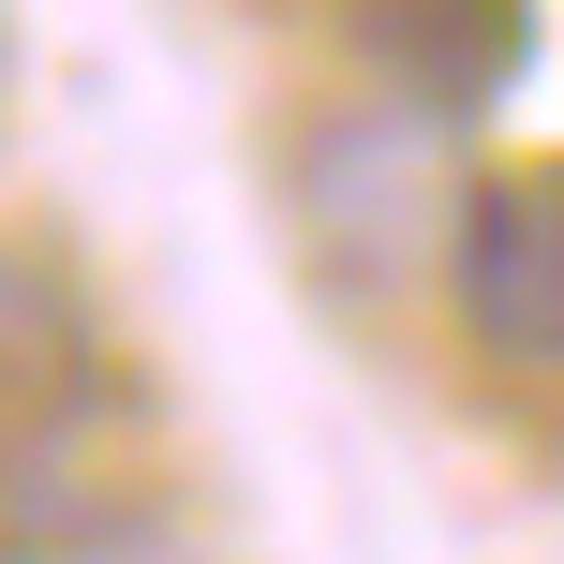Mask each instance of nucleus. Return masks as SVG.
Here are the masks:
<instances>
[{"mask_svg":"<svg viewBox=\"0 0 564 564\" xmlns=\"http://www.w3.org/2000/svg\"><path fill=\"white\" fill-rule=\"evenodd\" d=\"M446 297H460V327H476L490 371H550L564 357V194L535 164L460 178V208H446Z\"/></svg>","mask_w":564,"mask_h":564,"instance_id":"f257e3e1","label":"nucleus"},{"mask_svg":"<svg viewBox=\"0 0 564 564\" xmlns=\"http://www.w3.org/2000/svg\"><path fill=\"white\" fill-rule=\"evenodd\" d=\"M89 416H105V327H89V297L45 253H0V506L45 490Z\"/></svg>","mask_w":564,"mask_h":564,"instance_id":"f03ea898","label":"nucleus"},{"mask_svg":"<svg viewBox=\"0 0 564 564\" xmlns=\"http://www.w3.org/2000/svg\"><path fill=\"white\" fill-rule=\"evenodd\" d=\"M341 30L401 119H490L535 75V0H341Z\"/></svg>","mask_w":564,"mask_h":564,"instance_id":"7ed1b4c3","label":"nucleus"},{"mask_svg":"<svg viewBox=\"0 0 564 564\" xmlns=\"http://www.w3.org/2000/svg\"><path fill=\"white\" fill-rule=\"evenodd\" d=\"M0 564H178V550L134 520H45V535H0Z\"/></svg>","mask_w":564,"mask_h":564,"instance_id":"20e7f679","label":"nucleus"},{"mask_svg":"<svg viewBox=\"0 0 564 564\" xmlns=\"http://www.w3.org/2000/svg\"><path fill=\"white\" fill-rule=\"evenodd\" d=\"M0 59H15V30H0Z\"/></svg>","mask_w":564,"mask_h":564,"instance_id":"39448f33","label":"nucleus"}]
</instances>
